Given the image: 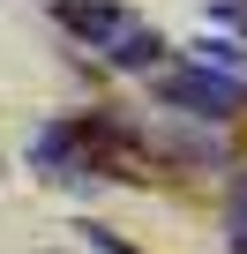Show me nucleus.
<instances>
[{
    "label": "nucleus",
    "instance_id": "obj_5",
    "mask_svg": "<svg viewBox=\"0 0 247 254\" xmlns=\"http://www.w3.org/2000/svg\"><path fill=\"white\" fill-rule=\"evenodd\" d=\"M232 254H247V180H240V202H232Z\"/></svg>",
    "mask_w": 247,
    "mask_h": 254
},
{
    "label": "nucleus",
    "instance_id": "obj_3",
    "mask_svg": "<svg viewBox=\"0 0 247 254\" xmlns=\"http://www.w3.org/2000/svg\"><path fill=\"white\" fill-rule=\"evenodd\" d=\"M195 60H202V67H225V75H247V53H240L232 38H202Z\"/></svg>",
    "mask_w": 247,
    "mask_h": 254
},
{
    "label": "nucleus",
    "instance_id": "obj_4",
    "mask_svg": "<svg viewBox=\"0 0 247 254\" xmlns=\"http://www.w3.org/2000/svg\"><path fill=\"white\" fill-rule=\"evenodd\" d=\"M82 247H90V254H135L128 239H120V232H105V224H82Z\"/></svg>",
    "mask_w": 247,
    "mask_h": 254
},
{
    "label": "nucleus",
    "instance_id": "obj_1",
    "mask_svg": "<svg viewBox=\"0 0 247 254\" xmlns=\"http://www.w3.org/2000/svg\"><path fill=\"white\" fill-rule=\"evenodd\" d=\"M158 90H165V105H180L195 120H240L247 112V75H225V67H202V60L187 75H165Z\"/></svg>",
    "mask_w": 247,
    "mask_h": 254
},
{
    "label": "nucleus",
    "instance_id": "obj_2",
    "mask_svg": "<svg viewBox=\"0 0 247 254\" xmlns=\"http://www.w3.org/2000/svg\"><path fill=\"white\" fill-rule=\"evenodd\" d=\"M105 60H112V67H128V75H150V67L165 60V38H158V30H143V23L128 15V30L105 45Z\"/></svg>",
    "mask_w": 247,
    "mask_h": 254
}]
</instances>
